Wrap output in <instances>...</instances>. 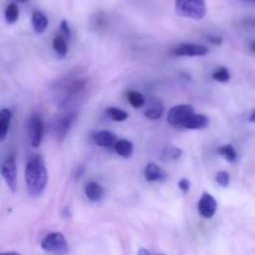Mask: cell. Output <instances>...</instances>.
<instances>
[{
  "label": "cell",
  "instance_id": "obj_19",
  "mask_svg": "<svg viewBox=\"0 0 255 255\" xmlns=\"http://www.w3.org/2000/svg\"><path fill=\"white\" fill-rule=\"evenodd\" d=\"M52 47H54V51L59 55L60 57H65L67 54V44L66 40L61 35H57L52 40Z\"/></svg>",
  "mask_w": 255,
  "mask_h": 255
},
{
  "label": "cell",
  "instance_id": "obj_4",
  "mask_svg": "<svg viewBox=\"0 0 255 255\" xmlns=\"http://www.w3.org/2000/svg\"><path fill=\"white\" fill-rule=\"evenodd\" d=\"M0 173L2 178L6 182L7 187L11 192H16L17 189V172H16V161L14 156H9L0 166Z\"/></svg>",
  "mask_w": 255,
  "mask_h": 255
},
{
  "label": "cell",
  "instance_id": "obj_25",
  "mask_svg": "<svg viewBox=\"0 0 255 255\" xmlns=\"http://www.w3.org/2000/svg\"><path fill=\"white\" fill-rule=\"evenodd\" d=\"M216 181H217V183L219 184V186L227 188V187L229 186V183H231V177H229V174L227 173V172L221 171V172H218V173H217Z\"/></svg>",
  "mask_w": 255,
  "mask_h": 255
},
{
  "label": "cell",
  "instance_id": "obj_23",
  "mask_svg": "<svg viewBox=\"0 0 255 255\" xmlns=\"http://www.w3.org/2000/svg\"><path fill=\"white\" fill-rule=\"evenodd\" d=\"M144 115H146L149 120H158L159 117L163 115V106H162L158 101H154L153 104L147 109Z\"/></svg>",
  "mask_w": 255,
  "mask_h": 255
},
{
  "label": "cell",
  "instance_id": "obj_17",
  "mask_svg": "<svg viewBox=\"0 0 255 255\" xmlns=\"http://www.w3.org/2000/svg\"><path fill=\"white\" fill-rule=\"evenodd\" d=\"M19 15H20V10L19 6H17L16 2H11L6 6L5 9V21L7 24H15L19 19Z\"/></svg>",
  "mask_w": 255,
  "mask_h": 255
},
{
  "label": "cell",
  "instance_id": "obj_6",
  "mask_svg": "<svg viewBox=\"0 0 255 255\" xmlns=\"http://www.w3.org/2000/svg\"><path fill=\"white\" fill-rule=\"evenodd\" d=\"M29 134H30V143L34 148L41 144L42 137H44V122L39 115H31L29 121Z\"/></svg>",
  "mask_w": 255,
  "mask_h": 255
},
{
  "label": "cell",
  "instance_id": "obj_34",
  "mask_svg": "<svg viewBox=\"0 0 255 255\" xmlns=\"http://www.w3.org/2000/svg\"><path fill=\"white\" fill-rule=\"evenodd\" d=\"M244 1H248V2H255V0H244Z\"/></svg>",
  "mask_w": 255,
  "mask_h": 255
},
{
  "label": "cell",
  "instance_id": "obj_30",
  "mask_svg": "<svg viewBox=\"0 0 255 255\" xmlns=\"http://www.w3.org/2000/svg\"><path fill=\"white\" fill-rule=\"evenodd\" d=\"M249 121L251 122H255V109L252 111L251 116H249Z\"/></svg>",
  "mask_w": 255,
  "mask_h": 255
},
{
  "label": "cell",
  "instance_id": "obj_3",
  "mask_svg": "<svg viewBox=\"0 0 255 255\" xmlns=\"http://www.w3.org/2000/svg\"><path fill=\"white\" fill-rule=\"evenodd\" d=\"M41 248L42 251L47 252V253L64 254L67 252L66 238L60 232H52L42 239Z\"/></svg>",
  "mask_w": 255,
  "mask_h": 255
},
{
  "label": "cell",
  "instance_id": "obj_32",
  "mask_svg": "<svg viewBox=\"0 0 255 255\" xmlns=\"http://www.w3.org/2000/svg\"><path fill=\"white\" fill-rule=\"evenodd\" d=\"M251 49H252V50H253V51L255 52V41H253V42H252V45H251Z\"/></svg>",
  "mask_w": 255,
  "mask_h": 255
},
{
  "label": "cell",
  "instance_id": "obj_15",
  "mask_svg": "<svg viewBox=\"0 0 255 255\" xmlns=\"http://www.w3.org/2000/svg\"><path fill=\"white\" fill-rule=\"evenodd\" d=\"M115 151L119 156L127 158V157H131L133 153V143L127 139H117L116 143L114 144Z\"/></svg>",
  "mask_w": 255,
  "mask_h": 255
},
{
  "label": "cell",
  "instance_id": "obj_33",
  "mask_svg": "<svg viewBox=\"0 0 255 255\" xmlns=\"http://www.w3.org/2000/svg\"><path fill=\"white\" fill-rule=\"evenodd\" d=\"M14 2H26L27 0H12Z\"/></svg>",
  "mask_w": 255,
  "mask_h": 255
},
{
  "label": "cell",
  "instance_id": "obj_11",
  "mask_svg": "<svg viewBox=\"0 0 255 255\" xmlns=\"http://www.w3.org/2000/svg\"><path fill=\"white\" fill-rule=\"evenodd\" d=\"M144 177H146V179L148 182H159L163 181L167 177V174L156 163H148L146 166V168H144Z\"/></svg>",
  "mask_w": 255,
  "mask_h": 255
},
{
  "label": "cell",
  "instance_id": "obj_31",
  "mask_svg": "<svg viewBox=\"0 0 255 255\" xmlns=\"http://www.w3.org/2000/svg\"><path fill=\"white\" fill-rule=\"evenodd\" d=\"M0 255H20V254L15 253V252H6V253H0Z\"/></svg>",
  "mask_w": 255,
  "mask_h": 255
},
{
  "label": "cell",
  "instance_id": "obj_13",
  "mask_svg": "<svg viewBox=\"0 0 255 255\" xmlns=\"http://www.w3.org/2000/svg\"><path fill=\"white\" fill-rule=\"evenodd\" d=\"M31 22L36 34H42L47 29V25H49V20H47L46 15L44 12L39 11V10H35L32 12Z\"/></svg>",
  "mask_w": 255,
  "mask_h": 255
},
{
  "label": "cell",
  "instance_id": "obj_18",
  "mask_svg": "<svg viewBox=\"0 0 255 255\" xmlns=\"http://www.w3.org/2000/svg\"><path fill=\"white\" fill-rule=\"evenodd\" d=\"M72 121H74V115H66V116H62V119L59 120L56 131H57V134H59L61 138H64L65 134H66V132L69 131Z\"/></svg>",
  "mask_w": 255,
  "mask_h": 255
},
{
  "label": "cell",
  "instance_id": "obj_9",
  "mask_svg": "<svg viewBox=\"0 0 255 255\" xmlns=\"http://www.w3.org/2000/svg\"><path fill=\"white\" fill-rule=\"evenodd\" d=\"M208 117L203 114H192L182 126L187 129H202L208 126Z\"/></svg>",
  "mask_w": 255,
  "mask_h": 255
},
{
  "label": "cell",
  "instance_id": "obj_27",
  "mask_svg": "<svg viewBox=\"0 0 255 255\" xmlns=\"http://www.w3.org/2000/svg\"><path fill=\"white\" fill-rule=\"evenodd\" d=\"M60 27H61V34L64 35L65 37H70V34H71V31H70V27H69V22L66 21V20H62L61 24H60Z\"/></svg>",
  "mask_w": 255,
  "mask_h": 255
},
{
  "label": "cell",
  "instance_id": "obj_12",
  "mask_svg": "<svg viewBox=\"0 0 255 255\" xmlns=\"http://www.w3.org/2000/svg\"><path fill=\"white\" fill-rule=\"evenodd\" d=\"M12 114L9 109L0 110V142H4L9 133Z\"/></svg>",
  "mask_w": 255,
  "mask_h": 255
},
{
  "label": "cell",
  "instance_id": "obj_7",
  "mask_svg": "<svg viewBox=\"0 0 255 255\" xmlns=\"http://www.w3.org/2000/svg\"><path fill=\"white\" fill-rule=\"evenodd\" d=\"M217 207H218V204H217V201L212 194L207 193V192L202 194L201 199L198 202V212L203 218H213L217 212Z\"/></svg>",
  "mask_w": 255,
  "mask_h": 255
},
{
  "label": "cell",
  "instance_id": "obj_29",
  "mask_svg": "<svg viewBox=\"0 0 255 255\" xmlns=\"http://www.w3.org/2000/svg\"><path fill=\"white\" fill-rule=\"evenodd\" d=\"M138 255H151V252L146 248H141L138 251Z\"/></svg>",
  "mask_w": 255,
  "mask_h": 255
},
{
  "label": "cell",
  "instance_id": "obj_16",
  "mask_svg": "<svg viewBox=\"0 0 255 255\" xmlns=\"http://www.w3.org/2000/svg\"><path fill=\"white\" fill-rule=\"evenodd\" d=\"M182 154H183V151H182L181 148L174 146H169V147H166V148L162 151L161 159L163 162H173V161H177L178 158H181Z\"/></svg>",
  "mask_w": 255,
  "mask_h": 255
},
{
  "label": "cell",
  "instance_id": "obj_14",
  "mask_svg": "<svg viewBox=\"0 0 255 255\" xmlns=\"http://www.w3.org/2000/svg\"><path fill=\"white\" fill-rule=\"evenodd\" d=\"M85 194L91 202H99L104 197V188L96 182H89L85 186Z\"/></svg>",
  "mask_w": 255,
  "mask_h": 255
},
{
  "label": "cell",
  "instance_id": "obj_5",
  "mask_svg": "<svg viewBox=\"0 0 255 255\" xmlns=\"http://www.w3.org/2000/svg\"><path fill=\"white\" fill-rule=\"evenodd\" d=\"M192 114H194L193 106H191V105H177V106H173L169 110L168 115H167V120L173 126H182L183 122Z\"/></svg>",
  "mask_w": 255,
  "mask_h": 255
},
{
  "label": "cell",
  "instance_id": "obj_22",
  "mask_svg": "<svg viewBox=\"0 0 255 255\" xmlns=\"http://www.w3.org/2000/svg\"><path fill=\"white\" fill-rule=\"evenodd\" d=\"M106 115L112 120V121L121 122L125 121V120L128 119V114L126 111L121 109H117V107H109L106 110Z\"/></svg>",
  "mask_w": 255,
  "mask_h": 255
},
{
  "label": "cell",
  "instance_id": "obj_20",
  "mask_svg": "<svg viewBox=\"0 0 255 255\" xmlns=\"http://www.w3.org/2000/svg\"><path fill=\"white\" fill-rule=\"evenodd\" d=\"M218 153L221 154L222 157H224L228 162H232V163H234V162L237 161V158H238L237 151L234 149V147L232 146V144H224V146H221L218 148Z\"/></svg>",
  "mask_w": 255,
  "mask_h": 255
},
{
  "label": "cell",
  "instance_id": "obj_8",
  "mask_svg": "<svg viewBox=\"0 0 255 255\" xmlns=\"http://www.w3.org/2000/svg\"><path fill=\"white\" fill-rule=\"evenodd\" d=\"M208 47L198 44H181L172 51L176 56H204L208 54Z\"/></svg>",
  "mask_w": 255,
  "mask_h": 255
},
{
  "label": "cell",
  "instance_id": "obj_10",
  "mask_svg": "<svg viewBox=\"0 0 255 255\" xmlns=\"http://www.w3.org/2000/svg\"><path fill=\"white\" fill-rule=\"evenodd\" d=\"M92 139L100 147H114L117 141V137L116 134L110 131H99L94 133Z\"/></svg>",
  "mask_w": 255,
  "mask_h": 255
},
{
  "label": "cell",
  "instance_id": "obj_24",
  "mask_svg": "<svg viewBox=\"0 0 255 255\" xmlns=\"http://www.w3.org/2000/svg\"><path fill=\"white\" fill-rule=\"evenodd\" d=\"M212 77L218 82H228L229 79H231V74H229L227 67L221 66L212 74Z\"/></svg>",
  "mask_w": 255,
  "mask_h": 255
},
{
  "label": "cell",
  "instance_id": "obj_21",
  "mask_svg": "<svg viewBox=\"0 0 255 255\" xmlns=\"http://www.w3.org/2000/svg\"><path fill=\"white\" fill-rule=\"evenodd\" d=\"M127 99H128L129 104L134 109H139V107H142L146 104V99H144L143 95L138 91H134V90H131V91L127 92Z\"/></svg>",
  "mask_w": 255,
  "mask_h": 255
},
{
  "label": "cell",
  "instance_id": "obj_1",
  "mask_svg": "<svg viewBox=\"0 0 255 255\" xmlns=\"http://www.w3.org/2000/svg\"><path fill=\"white\" fill-rule=\"evenodd\" d=\"M25 183L27 193L32 198H37L44 193L47 184V169L42 156L35 154L25 166Z\"/></svg>",
  "mask_w": 255,
  "mask_h": 255
},
{
  "label": "cell",
  "instance_id": "obj_2",
  "mask_svg": "<svg viewBox=\"0 0 255 255\" xmlns=\"http://www.w3.org/2000/svg\"><path fill=\"white\" fill-rule=\"evenodd\" d=\"M174 9L179 16L202 20L207 14L206 0H174Z\"/></svg>",
  "mask_w": 255,
  "mask_h": 255
},
{
  "label": "cell",
  "instance_id": "obj_26",
  "mask_svg": "<svg viewBox=\"0 0 255 255\" xmlns=\"http://www.w3.org/2000/svg\"><path fill=\"white\" fill-rule=\"evenodd\" d=\"M178 187L184 194H187L189 192V188H191V182H189L187 178H182L181 181L178 182Z\"/></svg>",
  "mask_w": 255,
  "mask_h": 255
},
{
  "label": "cell",
  "instance_id": "obj_28",
  "mask_svg": "<svg viewBox=\"0 0 255 255\" xmlns=\"http://www.w3.org/2000/svg\"><path fill=\"white\" fill-rule=\"evenodd\" d=\"M208 40L212 42V44L221 45L222 44V37L221 36H208Z\"/></svg>",
  "mask_w": 255,
  "mask_h": 255
}]
</instances>
